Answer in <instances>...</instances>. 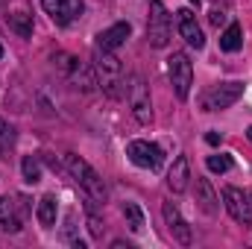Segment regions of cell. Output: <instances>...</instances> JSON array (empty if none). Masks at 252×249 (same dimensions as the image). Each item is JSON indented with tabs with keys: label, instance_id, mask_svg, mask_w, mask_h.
I'll return each instance as SVG.
<instances>
[{
	"label": "cell",
	"instance_id": "3957f363",
	"mask_svg": "<svg viewBox=\"0 0 252 249\" xmlns=\"http://www.w3.org/2000/svg\"><path fill=\"white\" fill-rule=\"evenodd\" d=\"M241 97H244V82H220V85H211L199 97V109L202 112H220V109H229L232 103H238Z\"/></svg>",
	"mask_w": 252,
	"mask_h": 249
},
{
	"label": "cell",
	"instance_id": "ac0fdd59",
	"mask_svg": "<svg viewBox=\"0 0 252 249\" xmlns=\"http://www.w3.org/2000/svg\"><path fill=\"white\" fill-rule=\"evenodd\" d=\"M35 217H38V223L44 226V229H53V223H56V196H41L38 199V211H35Z\"/></svg>",
	"mask_w": 252,
	"mask_h": 249
},
{
	"label": "cell",
	"instance_id": "5bb4252c",
	"mask_svg": "<svg viewBox=\"0 0 252 249\" xmlns=\"http://www.w3.org/2000/svg\"><path fill=\"white\" fill-rule=\"evenodd\" d=\"M220 199H217V193H214V187H211V182L208 179H202V176H196V205L208 214V217H214L217 214V205Z\"/></svg>",
	"mask_w": 252,
	"mask_h": 249
},
{
	"label": "cell",
	"instance_id": "277c9868",
	"mask_svg": "<svg viewBox=\"0 0 252 249\" xmlns=\"http://www.w3.org/2000/svg\"><path fill=\"white\" fill-rule=\"evenodd\" d=\"M126 97H129V106H132V112H135V121H138L141 126H150V124H153L150 88H147V82H144L138 73L129 79V85H126Z\"/></svg>",
	"mask_w": 252,
	"mask_h": 249
},
{
	"label": "cell",
	"instance_id": "7c38bea8",
	"mask_svg": "<svg viewBox=\"0 0 252 249\" xmlns=\"http://www.w3.org/2000/svg\"><path fill=\"white\" fill-rule=\"evenodd\" d=\"M190 182V164H188V156H176L170 173H167V187L173 193H185Z\"/></svg>",
	"mask_w": 252,
	"mask_h": 249
},
{
	"label": "cell",
	"instance_id": "4316f807",
	"mask_svg": "<svg viewBox=\"0 0 252 249\" xmlns=\"http://www.w3.org/2000/svg\"><path fill=\"white\" fill-rule=\"evenodd\" d=\"M0 59H3V47H0Z\"/></svg>",
	"mask_w": 252,
	"mask_h": 249
},
{
	"label": "cell",
	"instance_id": "4fadbf2b",
	"mask_svg": "<svg viewBox=\"0 0 252 249\" xmlns=\"http://www.w3.org/2000/svg\"><path fill=\"white\" fill-rule=\"evenodd\" d=\"M129 32H132L129 24L121 21V24H115V27H109V30H103V32L97 35V47H100V50H118L126 38H129Z\"/></svg>",
	"mask_w": 252,
	"mask_h": 249
},
{
	"label": "cell",
	"instance_id": "9c48e42d",
	"mask_svg": "<svg viewBox=\"0 0 252 249\" xmlns=\"http://www.w3.org/2000/svg\"><path fill=\"white\" fill-rule=\"evenodd\" d=\"M44 12L53 18V24L67 27L82 15V0H41Z\"/></svg>",
	"mask_w": 252,
	"mask_h": 249
},
{
	"label": "cell",
	"instance_id": "44dd1931",
	"mask_svg": "<svg viewBox=\"0 0 252 249\" xmlns=\"http://www.w3.org/2000/svg\"><path fill=\"white\" fill-rule=\"evenodd\" d=\"M21 170H24V182H30V185L41 182V164H38L35 156H27V158L21 161Z\"/></svg>",
	"mask_w": 252,
	"mask_h": 249
},
{
	"label": "cell",
	"instance_id": "83f0119b",
	"mask_svg": "<svg viewBox=\"0 0 252 249\" xmlns=\"http://www.w3.org/2000/svg\"><path fill=\"white\" fill-rule=\"evenodd\" d=\"M190 3H199V0H190Z\"/></svg>",
	"mask_w": 252,
	"mask_h": 249
},
{
	"label": "cell",
	"instance_id": "8fae6325",
	"mask_svg": "<svg viewBox=\"0 0 252 249\" xmlns=\"http://www.w3.org/2000/svg\"><path fill=\"white\" fill-rule=\"evenodd\" d=\"M164 223H167V229H170V235H173V241L176 244H182V247H190V241H193V235H190V226L188 220L179 214V208L173 205V202H164Z\"/></svg>",
	"mask_w": 252,
	"mask_h": 249
},
{
	"label": "cell",
	"instance_id": "8992f818",
	"mask_svg": "<svg viewBox=\"0 0 252 249\" xmlns=\"http://www.w3.org/2000/svg\"><path fill=\"white\" fill-rule=\"evenodd\" d=\"M167 73H170V85L176 91L179 100H188L190 85H193V64L185 53H173L167 59Z\"/></svg>",
	"mask_w": 252,
	"mask_h": 249
},
{
	"label": "cell",
	"instance_id": "ba28073f",
	"mask_svg": "<svg viewBox=\"0 0 252 249\" xmlns=\"http://www.w3.org/2000/svg\"><path fill=\"white\" fill-rule=\"evenodd\" d=\"M223 205L229 208V214H232L238 223H244V226L252 223V202L241 187H232V185L223 187Z\"/></svg>",
	"mask_w": 252,
	"mask_h": 249
},
{
	"label": "cell",
	"instance_id": "e0dca14e",
	"mask_svg": "<svg viewBox=\"0 0 252 249\" xmlns=\"http://www.w3.org/2000/svg\"><path fill=\"white\" fill-rule=\"evenodd\" d=\"M6 21H9V27H12L18 35H24V38H30V35H32V15H30L27 9L9 12V15H6Z\"/></svg>",
	"mask_w": 252,
	"mask_h": 249
},
{
	"label": "cell",
	"instance_id": "7a4b0ae2",
	"mask_svg": "<svg viewBox=\"0 0 252 249\" xmlns=\"http://www.w3.org/2000/svg\"><path fill=\"white\" fill-rule=\"evenodd\" d=\"M94 73H97V85L109 94L118 97L121 85H124V70H121V59L115 56V50H94Z\"/></svg>",
	"mask_w": 252,
	"mask_h": 249
},
{
	"label": "cell",
	"instance_id": "9a60e30c",
	"mask_svg": "<svg viewBox=\"0 0 252 249\" xmlns=\"http://www.w3.org/2000/svg\"><path fill=\"white\" fill-rule=\"evenodd\" d=\"M241 47H244V30H241V24H229L220 35V50L223 53H238Z\"/></svg>",
	"mask_w": 252,
	"mask_h": 249
},
{
	"label": "cell",
	"instance_id": "52a82bcc",
	"mask_svg": "<svg viewBox=\"0 0 252 249\" xmlns=\"http://www.w3.org/2000/svg\"><path fill=\"white\" fill-rule=\"evenodd\" d=\"M126 156L132 158V164L144 167V170H158L164 164V153L158 144H150V141H129L126 147Z\"/></svg>",
	"mask_w": 252,
	"mask_h": 249
},
{
	"label": "cell",
	"instance_id": "ffe728a7",
	"mask_svg": "<svg viewBox=\"0 0 252 249\" xmlns=\"http://www.w3.org/2000/svg\"><path fill=\"white\" fill-rule=\"evenodd\" d=\"M15 138H18L15 126L6 124V121H0V158H9V153H12V147H15Z\"/></svg>",
	"mask_w": 252,
	"mask_h": 249
},
{
	"label": "cell",
	"instance_id": "2e32d148",
	"mask_svg": "<svg viewBox=\"0 0 252 249\" xmlns=\"http://www.w3.org/2000/svg\"><path fill=\"white\" fill-rule=\"evenodd\" d=\"M15 208H18V205H15L9 196H0V226H3L6 232H21V223H24V220L15 214Z\"/></svg>",
	"mask_w": 252,
	"mask_h": 249
},
{
	"label": "cell",
	"instance_id": "603a6c76",
	"mask_svg": "<svg viewBox=\"0 0 252 249\" xmlns=\"http://www.w3.org/2000/svg\"><path fill=\"white\" fill-rule=\"evenodd\" d=\"M88 232H91V238H94V241H103L106 226H103V220H100L97 214H88Z\"/></svg>",
	"mask_w": 252,
	"mask_h": 249
},
{
	"label": "cell",
	"instance_id": "cb8c5ba5",
	"mask_svg": "<svg viewBox=\"0 0 252 249\" xmlns=\"http://www.w3.org/2000/svg\"><path fill=\"white\" fill-rule=\"evenodd\" d=\"M223 21H226V15H223V12H211V24H214V27H220Z\"/></svg>",
	"mask_w": 252,
	"mask_h": 249
},
{
	"label": "cell",
	"instance_id": "6da1fadb",
	"mask_svg": "<svg viewBox=\"0 0 252 249\" xmlns=\"http://www.w3.org/2000/svg\"><path fill=\"white\" fill-rule=\"evenodd\" d=\"M64 167H67V173L82 185V190L88 193V199H94V202L106 205V199H109L106 182L100 179V173H97L88 161H82L79 156H64Z\"/></svg>",
	"mask_w": 252,
	"mask_h": 249
},
{
	"label": "cell",
	"instance_id": "7402d4cb",
	"mask_svg": "<svg viewBox=\"0 0 252 249\" xmlns=\"http://www.w3.org/2000/svg\"><path fill=\"white\" fill-rule=\"evenodd\" d=\"M205 164H208L211 173H229V170H232V158H229V156H208Z\"/></svg>",
	"mask_w": 252,
	"mask_h": 249
},
{
	"label": "cell",
	"instance_id": "d4e9b609",
	"mask_svg": "<svg viewBox=\"0 0 252 249\" xmlns=\"http://www.w3.org/2000/svg\"><path fill=\"white\" fill-rule=\"evenodd\" d=\"M205 141H208L211 147H217V144H220V135H217V132H208V135H205Z\"/></svg>",
	"mask_w": 252,
	"mask_h": 249
},
{
	"label": "cell",
	"instance_id": "d6986e66",
	"mask_svg": "<svg viewBox=\"0 0 252 249\" xmlns=\"http://www.w3.org/2000/svg\"><path fill=\"white\" fill-rule=\"evenodd\" d=\"M124 217H126L129 232H135V235H141V232H144V211H141L135 202H126V205H124Z\"/></svg>",
	"mask_w": 252,
	"mask_h": 249
},
{
	"label": "cell",
	"instance_id": "30bf717a",
	"mask_svg": "<svg viewBox=\"0 0 252 249\" xmlns=\"http://www.w3.org/2000/svg\"><path fill=\"white\" fill-rule=\"evenodd\" d=\"M176 27H179V35L188 41L193 50H202L205 47V35H202V30L196 24V15L190 9H179L176 12Z\"/></svg>",
	"mask_w": 252,
	"mask_h": 249
},
{
	"label": "cell",
	"instance_id": "5b68a950",
	"mask_svg": "<svg viewBox=\"0 0 252 249\" xmlns=\"http://www.w3.org/2000/svg\"><path fill=\"white\" fill-rule=\"evenodd\" d=\"M147 38H150V44L153 47H167V41H170V15H167V9H164V3L161 0H153L150 3V21H147Z\"/></svg>",
	"mask_w": 252,
	"mask_h": 249
},
{
	"label": "cell",
	"instance_id": "484cf974",
	"mask_svg": "<svg viewBox=\"0 0 252 249\" xmlns=\"http://www.w3.org/2000/svg\"><path fill=\"white\" fill-rule=\"evenodd\" d=\"M247 138H250V141H252V126H250V129H247Z\"/></svg>",
	"mask_w": 252,
	"mask_h": 249
}]
</instances>
